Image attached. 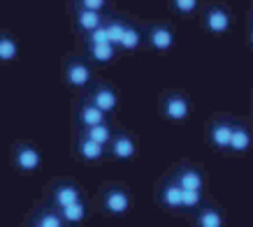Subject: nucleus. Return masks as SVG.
<instances>
[{"instance_id": "obj_1", "label": "nucleus", "mask_w": 253, "mask_h": 227, "mask_svg": "<svg viewBox=\"0 0 253 227\" xmlns=\"http://www.w3.org/2000/svg\"><path fill=\"white\" fill-rule=\"evenodd\" d=\"M63 79L70 88H77V91H84L93 83V68L91 63L82 58V56H68L63 61Z\"/></svg>"}, {"instance_id": "obj_2", "label": "nucleus", "mask_w": 253, "mask_h": 227, "mask_svg": "<svg viewBox=\"0 0 253 227\" xmlns=\"http://www.w3.org/2000/svg\"><path fill=\"white\" fill-rule=\"evenodd\" d=\"M202 28L209 35H225L232 28V12L221 2L207 5L202 9Z\"/></svg>"}, {"instance_id": "obj_3", "label": "nucleus", "mask_w": 253, "mask_h": 227, "mask_svg": "<svg viewBox=\"0 0 253 227\" xmlns=\"http://www.w3.org/2000/svg\"><path fill=\"white\" fill-rule=\"evenodd\" d=\"M12 162H14V167L19 172L33 174V172H38L42 167V151L35 149L33 144H28V142H19L12 149Z\"/></svg>"}, {"instance_id": "obj_4", "label": "nucleus", "mask_w": 253, "mask_h": 227, "mask_svg": "<svg viewBox=\"0 0 253 227\" xmlns=\"http://www.w3.org/2000/svg\"><path fill=\"white\" fill-rule=\"evenodd\" d=\"M146 44L151 46L156 53L172 51L176 44V33L169 23H151L146 28Z\"/></svg>"}, {"instance_id": "obj_5", "label": "nucleus", "mask_w": 253, "mask_h": 227, "mask_svg": "<svg viewBox=\"0 0 253 227\" xmlns=\"http://www.w3.org/2000/svg\"><path fill=\"white\" fill-rule=\"evenodd\" d=\"M161 109L168 121L184 123L191 116V100L186 98L184 93H168V95H163Z\"/></svg>"}, {"instance_id": "obj_6", "label": "nucleus", "mask_w": 253, "mask_h": 227, "mask_svg": "<svg viewBox=\"0 0 253 227\" xmlns=\"http://www.w3.org/2000/svg\"><path fill=\"white\" fill-rule=\"evenodd\" d=\"M102 206H105V211H107L109 216H126V213L130 211L132 199L126 188L109 186V188H105V192H102Z\"/></svg>"}, {"instance_id": "obj_7", "label": "nucleus", "mask_w": 253, "mask_h": 227, "mask_svg": "<svg viewBox=\"0 0 253 227\" xmlns=\"http://www.w3.org/2000/svg\"><path fill=\"white\" fill-rule=\"evenodd\" d=\"M107 16L100 14V12H91V9H82V7H72V26L75 31L84 38L88 33H93L95 28H100L105 23Z\"/></svg>"}, {"instance_id": "obj_8", "label": "nucleus", "mask_w": 253, "mask_h": 227, "mask_svg": "<svg viewBox=\"0 0 253 227\" xmlns=\"http://www.w3.org/2000/svg\"><path fill=\"white\" fill-rule=\"evenodd\" d=\"M88 100L105 114L116 112V107H119V93L109 83H95L91 88V93H88Z\"/></svg>"}, {"instance_id": "obj_9", "label": "nucleus", "mask_w": 253, "mask_h": 227, "mask_svg": "<svg viewBox=\"0 0 253 227\" xmlns=\"http://www.w3.org/2000/svg\"><path fill=\"white\" fill-rule=\"evenodd\" d=\"M77 202H82V190L75 186V183H56L54 188H51V204L61 211V209H65V206L70 204H77Z\"/></svg>"}, {"instance_id": "obj_10", "label": "nucleus", "mask_w": 253, "mask_h": 227, "mask_svg": "<svg viewBox=\"0 0 253 227\" xmlns=\"http://www.w3.org/2000/svg\"><path fill=\"white\" fill-rule=\"evenodd\" d=\"M75 153H77V158H82L84 162H98L107 155V146L98 144V142H93L88 139L86 135L79 132L77 135V142H75Z\"/></svg>"}, {"instance_id": "obj_11", "label": "nucleus", "mask_w": 253, "mask_h": 227, "mask_svg": "<svg viewBox=\"0 0 253 227\" xmlns=\"http://www.w3.org/2000/svg\"><path fill=\"white\" fill-rule=\"evenodd\" d=\"M107 151H109V155H112L114 160L126 162V160H132L135 155H137V144H135V139H132L130 135L119 132V135H114L112 144L107 146Z\"/></svg>"}, {"instance_id": "obj_12", "label": "nucleus", "mask_w": 253, "mask_h": 227, "mask_svg": "<svg viewBox=\"0 0 253 227\" xmlns=\"http://www.w3.org/2000/svg\"><path fill=\"white\" fill-rule=\"evenodd\" d=\"M75 118H77L79 128H82V130H88V128H93V125L107 123V114L102 112V109H98V107L93 105L91 100H84V102L77 107Z\"/></svg>"}, {"instance_id": "obj_13", "label": "nucleus", "mask_w": 253, "mask_h": 227, "mask_svg": "<svg viewBox=\"0 0 253 227\" xmlns=\"http://www.w3.org/2000/svg\"><path fill=\"white\" fill-rule=\"evenodd\" d=\"M232 130H235V125L230 121H225V118L214 121L211 128H209V144L214 149H218V151H228L232 139Z\"/></svg>"}, {"instance_id": "obj_14", "label": "nucleus", "mask_w": 253, "mask_h": 227, "mask_svg": "<svg viewBox=\"0 0 253 227\" xmlns=\"http://www.w3.org/2000/svg\"><path fill=\"white\" fill-rule=\"evenodd\" d=\"M158 199H161V204L165 206V209L179 211V209H184V188H181L174 179H169L161 188V192H158Z\"/></svg>"}, {"instance_id": "obj_15", "label": "nucleus", "mask_w": 253, "mask_h": 227, "mask_svg": "<svg viewBox=\"0 0 253 227\" xmlns=\"http://www.w3.org/2000/svg\"><path fill=\"white\" fill-rule=\"evenodd\" d=\"M172 179H174V181L179 183L184 190H195V192H202V188H205V176H202V172H200V169H195V167H181V169H179Z\"/></svg>"}, {"instance_id": "obj_16", "label": "nucleus", "mask_w": 253, "mask_h": 227, "mask_svg": "<svg viewBox=\"0 0 253 227\" xmlns=\"http://www.w3.org/2000/svg\"><path fill=\"white\" fill-rule=\"evenodd\" d=\"M19 39L9 31H0V63H14L19 58Z\"/></svg>"}, {"instance_id": "obj_17", "label": "nucleus", "mask_w": 253, "mask_h": 227, "mask_svg": "<svg viewBox=\"0 0 253 227\" xmlns=\"http://www.w3.org/2000/svg\"><path fill=\"white\" fill-rule=\"evenodd\" d=\"M116 49L114 44H88L86 46V56L91 63H98V65H109V63L116 58Z\"/></svg>"}, {"instance_id": "obj_18", "label": "nucleus", "mask_w": 253, "mask_h": 227, "mask_svg": "<svg viewBox=\"0 0 253 227\" xmlns=\"http://www.w3.org/2000/svg\"><path fill=\"white\" fill-rule=\"evenodd\" d=\"M251 144H253L251 130L246 128V125H235V130H232V139H230V149H228V151L246 153L249 149H251Z\"/></svg>"}, {"instance_id": "obj_19", "label": "nucleus", "mask_w": 253, "mask_h": 227, "mask_svg": "<svg viewBox=\"0 0 253 227\" xmlns=\"http://www.w3.org/2000/svg\"><path fill=\"white\" fill-rule=\"evenodd\" d=\"M33 227H65L61 211L54 209H38L33 216Z\"/></svg>"}, {"instance_id": "obj_20", "label": "nucleus", "mask_w": 253, "mask_h": 227, "mask_svg": "<svg viewBox=\"0 0 253 227\" xmlns=\"http://www.w3.org/2000/svg\"><path fill=\"white\" fill-rule=\"evenodd\" d=\"M225 218L223 213L216 209V206H205L198 211V218H195V225L198 227H223Z\"/></svg>"}, {"instance_id": "obj_21", "label": "nucleus", "mask_w": 253, "mask_h": 227, "mask_svg": "<svg viewBox=\"0 0 253 227\" xmlns=\"http://www.w3.org/2000/svg\"><path fill=\"white\" fill-rule=\"evenodd\" d=\"M105 28L109 33V42L119 49V44H121V39H123V33L128 28V21L121 19V16H107L105 19Z\"/></svg>"}, {"instance_id": "obj_22", "label": "nucleus", "mask_w": 253, "mask_h": 227, "mask_svg": "<svg viewBox=\"0 0 253 227\" xmlns=\"http://www.w3.org/2000/svg\"><path fill=\"white\" fill-rule=\"evenodd\" d=\"M82 135H86L88 139H93V142H98L102 146H109L112 139H114V132L109 128V123H100V125H93L88 130H82Z\"/></svg>"}, {"instance_id": "obj_23", "label": "nucleus", "mask_w": 253, "mask_h": 227, "mask_svg": "<svg viewBox=\"0 0 253 227\" xmlns=\"http://www.w3.org/2000/svg\"><path fill=\"white\" fill-rule=\"evenodd\" d=\"M61 216L65 220V225H79L88 216V209H86L84 202H77V204H70L65 209H61Z\"/></svg>"}, {"instance_id": "obj_24", "label": "nucleus", "mask_w": 253, "mask_h": 227, "mask_svg": "<svg viewBox=\"0 0 253 227\" xmlns=\"http://www.w3.org/2000/svg\"><path fill=\"white\" fill-rule=\"evenodd\" d=\"M139 44H142V33H139L137 26L128 23V28L123 33L121 44H119V51H137Z\"/></svg>"}, {"instance_id": "obj_25", "label": "nucleus", "mask_w": 253, "mask_h": 227, "mask_svg": "<svg viewBox=\"0 0 253 227\" xmlns=\"http://www.w3.org/2000/svg\"><path fill=\"white\" fill-rule=\"evenodd\" d=\"M169 7L179 16H191L200 9V0H169Z\"/></svg>"}, {"instance_id": "obj_26", "label": "nucleus", "mask_w": 253, "mask_h": 227, "mask_svg": "<svg viewBox=\"0 0 253 227\" xmlns=\"http://www.w3.org/2000/svg\"><path fill=\"white\" fill-rule=\"evenodd\" d=\"M84 44L88 46V44H112L109 42V33H107V28H105V23L100 26V28H95L93 33H88V35H84Z\"/></svg>"}, {"instance_id": "obj_27", "label": "nucleus", "mask_w": 253, "mask_h": 227, "mask_svg": "<svg viewBox=\"0 0 253 227\" xmlns=\"http://www.w3.org/2000/svg\"><path fill=\"white\" fill-rule=\"evenodd\" d=\"M72 7L91 9V12H100V14H105V9L109 7V0H72Z\"/></svg>"}, {"instance_id": "obj_28", "label": "nucleus", "mask_w": 253, "mask_h": 227, "mask_svg": "<svg viewBox=\"0 0 253 227\" xmlns=\"http://www.w3.org/2000/svg\"><path fill=\"white\" fill-rule=\"evenodd\" d=\"M200 202H202V192H195V190H184V209H198Z\"/></svg>"}, {"instance_id": "obj_29", "label": "nucleus", "mask_w": 253, "mask_h": 227, "mask_svg": "<svg viewBox=\"0 0 253 227\" xmlns=\"http://www.w3.org/2000/svg\"><path fill=\"white\" fill-rule=\"evenodd\" d=\"M249 44H251V49H253V21L249 23Z\"/></svg>"}, {"instance_id": "obj_30", "label": "nucleus", "mask_w": 253, "mask_h": 227, "mask_svg": "<svg viewBox=\"0 0 253 227\" xmlns=\"http://www.w3.org/2000/svg\"><path fill=\"white\" fill-rule=\"evenodd\" d=\"M251 16H253V7H251ZM251 21H253V19H251Z\"/></svg>"}]
</instances>
